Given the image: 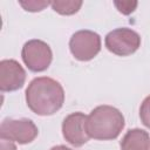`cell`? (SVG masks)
I'll return each instance as SVG.
<instances>
[{"label": "cell", "mask_w": 150, "mask_h": 150, "mask_svg": "<svg viewBox=\"0 0 150 150\" xmlns=\"http://www.w3.org/2000/svg\"><path fill=\"white\" fill-rule=\"evenodd\" d=\"M26 103L39 116H50L59 111L64 102V90L52 77L33 79L26 89Z\"/></svg>", "instance_id": "obj_1"}, {"label": "cell", "mask_w": 150, "mask_h": 150, "mask_svg": "<svg viewBox=\"0 0 150 150\" xmlns=\"http://www.w3.org/2000/svg\"><path fill=\"white\" fill-rule=\"evenodd\" d=\"M124 116L111 105H98L87 116L86 128L90 138L97 141H110L118 137L124 128Z\"/></svg>", "instance_id": "obj_2"}, {"label": "cell", "mask_w": 150, "mask_h": 150, "mask_svg": "<svg viewBox=\"0 0 150 150\" xmlns=\"http://www.w3.org/2000/svg\"><path fill=\"white\" fill-rule=\"evenodd\" d=\"M104 43L110 53L117 56H128L141 47V36L134 29L122 27L109 32L105 35Z\"/></svg>", "instance_id": "obj_3"}, {"label": "cell", "mask_w": 150, "mask_h": 150, "mask_svg": "<svg viewBox=\"0 0 150 150\" xmlns=\"http://www.w3.org/2000/svg\"><path fill=\"white\" fill-rule=\"evenodd\" d=\"M21 57L30 71L41 73L50 66L53 53L48 43L39 39H33L23 45Z\"/></svg>", "instance_id": "obj_4"}, {"label": "cell", "mask_w": 150, "mask_h": 150, "mask_svg": "<svg viewBox=\"0 0 150 150\" xmlns=\"http://www.w3.org/2000/svg\"><path fill=\"white\" fill-rule=\"evenodd\" d=\"M69 49L76 60L90 61L101 50V38L89 29L77 30L69 40Z\"/></svg>", "instance_id": "obj_5"}, {"label": "cell", "mask_w": 150, "mask_h": 150, "mask_svg": "<svg viewBox=\"0 0 150 150\" xmlns=\"http://www.w3.org/2000/svg\"><path fill=\"white\" fill-rule=\"evenodd\" d=\"M38 134V127L29 118H5L0 125V137L19 144L33 142Z\"/></svg>", "instance_id": "obj_6"}, {"label": "cell", "mask_w": 150, "mask_h": 150, "mask_svg": "<svg viewBox=\"0 0 150 150\" xmlns=\"http://www.w3.org/2000/svg\"><path fill=\"white\" fill-rule=\"evenodd\" d=\"M87 116L83 112H71L64 117L62 122V135L64 139L73 146H81L89 141L86 128Z\"/></svg>", "instance_id": "obj_7"}, {"label": "cell", "mask_w": 150, "mask_h": 150, "mask_svg": "<svg viewBox=\"0 0 150 150\" xmlns=\"http://www.w3.org/2000/svg\"><path fill=\"white\" fill-rule=\"evenodd\" d=\"M26 71L22 66L13 59H5L0 62V90L15 91L23 87Z\"/></svg>", "instance_id": "obj_8"}, {"label": "cell", "mask_w": 150, "mask_h": 150, "mask_svg": "<svg viewBox=\"0 0 150 150\" xmlns=\"http://www.w3.org/2000/svg\"><path fill=\"white\" fill-rule=\"evenodd\" d=\"M121 150H150V136L143 129H130L121 141Z\"/></svg>", "instance_id": "obj_9"}, {"label": "cell", "mask_w": 150, "mask_h": 150, "mask_svg": "<svg viewBox=\"0 0 150 150\" xmlns=\"http://www.w3.org/2000/svg\"><path fill=\"white\" fill-rule=\"evenodd\" d=\"M82 4H83L82 1H77V0H73V1L56 0V1H52L50 6L56 13H59L61 15H71V14H75L79 12Z\"/></svg>", "instance_id": "obj_10"}, {"label": "cell", "mask_w": 150, "mask_h": 150, "mask_svg": "<svg viewBox=\"0 0 150 150\" xmlns=\"http://www.w3.org/2000/svg\"><path fill=\"white\" fill-rule=\"evenodd\" d=\"M139 117L142 123L150 129V95L143 100L139 107Z\"/></svg>", "instance_id": "obj_11"}, {"label": "cell", "mask_w": 150, "mask_h": 150, "mask_svg": "<svg viewBox=\"0 0 150 150\" xmlns=\"http://www.w3.org/2000/svg\"><path fill=\"white\" fill-rule=\"evenodd\" d=\"M19 4L27 11V12H40L46 8L50 2L48 1H38V0H28V1H19Z\"/></svg>", "instance_id": "obj_12"}, {"label": "cell", "mask_w": 150, "mask_h": 150, "mask_svg": "<svg viewBox=\"0 0 150 150\" xmlns=\"http://www.w3.org/2000/svg\"><path fill=\"white\" fill-rule=\"evenodd\" d=\"M114 5L116 6V8L118 9L120 13L128 15L136 9L137 1H115Z\"/></svg>", "instance_id": "obj_13"}, {"label": "cell", "mask_w": 150, "mask_h": 150, "mask_svg": "<svg viewBox=\"0 0 150 150\" xmlns=\"http://www.w3.org/2000/svg\"><path fill=\"white\" fill-rule=\"evenodd\" d=\"M0 146H1V150H16V145L14 144V142L8 141V139H2L1 138Z\"/></svg>", "instance_id": "obj_14"}, {"label": "cell", "mask_w": 150, "mask_h": 150, "mask_svg": "<svg viewBox=\"0 0 150 150\" xmlns=\"http://www.w3.org/2000/svg\"><path fill=\"white\" fill-rule=\"evenodd\" d=\"M50 150H71V149L68 148V146H66V145H55Z\"/></svg>", "instance_id": "obj_15"}]
</instances>
